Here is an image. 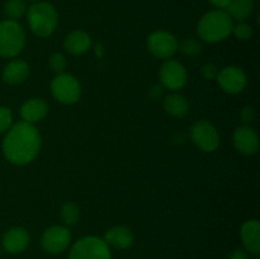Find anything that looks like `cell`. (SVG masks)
I'll use <instances>...</instances> for the list:
<instances>
[{"mask_svg":"<svg viewBox=\"0 0 260 259\" xmlns=\"http://www.w3.org/2000/svg\"><path fill=\"white\" fill-rule=\"evenodd\" d=\"M162 94V86L154 85L150 89V95L152 96V99H159Z\"/></svg>","mask_w":260,"mask_h":259,"instance_id":"obj_31","label":"cell"},{"mask_svg":"<svg viewBox=\"0 0 260 259\" xmlns=\"http://www.w3.org/2000/svg\"><path fill=\"white\" fill-rule=\"evenodd\" d=\"M254 116H255L254 109L250 108V107H245V108L241 111V118H243V121L245 122V123H249V122L253 121Z\"/></svg>","mask_w":260,"mask_h":259,"instance_id":"obj_28","label":"cell"},{"mask_svg":"<svg viewBox=\"0 0 260 259\" xmlns=\"http://www.w3.org/2000/svg\"><path fill=\"white\" fill-rule=\"evenodd\" d=\"M218 85L223 91L229 94L241 93L246 88L248 79L243 69L238 66H226L217 74Z\"/></svg>","mask_w":260,"mask_h":259,"instance_id":"obj_11","label":"cell"},{"mask_svg":"<svg viewBox=\"0 0 260 259\" xmlns=\"http://www.w3.org/2000/svg\"><path fill=\"white\" fill-rule=\"evenodd\" d=\"M254 9V0H231L226 12L231 19L244 22L251 15Z\"/></svg>","mask_w":260,"mask_h":259,"instance_id":"obj_20","label":"cell"},{"mask_svg":"<svg viewBox=\"0 0 260 259\" xmlns=\"http://www.w3.org/2000/svg\"><path fill=\"white\" fill-rule=\"evenodd\" d=\"M30 30L38 37H48L57 27V12L50 3H35L27 12Z\"/></svg>","mask_w":260,"mask_h":259,"instance_id":"obj_3","label":"cell"},{"mask_svg":"<svg viewBox=\"0 0 260 259\" xmlns=\"http://www.w3.org/2000/svg\"><path fill=\"white\" fill-rule=\"evenodd\" d=\"M233 32L234 35L236 36L238 40L246 41L249 40V38H251V36H253V28H251L249 24H246V23L240 22L239 24L234 25Z\"/></svg>","mask_w":260,"mask_h":259,"instance_id":"obj_26","label":"cell"},{"mask_svg":"<svg viewBox=\"0 0 260 259\" xmlns=\"http://www.w3.org/2000/svg\"><path fill=\"white\" fill-rule=\"evenodd\" d=\"M147 50L155 57L169 60L178 51V41L167 30H155L147 37Z\"/></svg>","mask_w":260,"mask_h":259,"instance_id":"obj_8","label":"cell"},{"mask_svg":"<svg viewBox=\"0 0 260 259\" xmlns=\"http://www.w3.org/2000/svg\"><path fill=\"white\" fill-rule=\"evenodd\" d=\"M71 243V233L66 226L55 225L46 229L41 236V245L50 254H60L68 249Z\"/></svg>","mask_w":260,"mask_h":259,"instance_id":"obj_9","label":"cell"},{"mask_svg":"<svg viewBox=\"0 0 260 259\" xmlns=\"http://www.w3.org/2000/svg\"><path fill=\"white\" fill-rule=\"evenodd\" d=\"M164 109L172 117L183 118L189 111V104L187 99L180 94H169L164 99Z\"/></svg>","mask_w":260,"mask_h":259,"instance_id":"obj_19","label":"cell"},{"mask_svg":"<svg viewBox=\"0 0 260 259\" xmlns=\"http://www.w3.org/2000/svg\"><path fill=\"white\" fill-rule=\"evenodd\" d=\"M25 45V33L17 20L5 19L0 22V56L15 57Z\"/></svg>","mask_w":260,"mask_h":259,"instance_id":"obj_4","label":"cell"},{"mask_svg":"<svg viewBox=\"0 0 260 259\" xmlns=\"http://www.w3.org/2000/svg\"><path fill=\"white\" fill-rule=\"evenodd\" d=\"M234 20L223 9L211 10L201 18L197 32L203 41L210 43L226 40L233 33Z\"/></svg>","mask_w":260,"mask_h":259,"instance_id":"obj_2","label":"cell"},{"mask_svg":"<svg viewBox=\"0 0 260 259\" xmlns=\"http://www.w3.org/2000/svg\"><path fill=\"white\" fill-rule=\"evenodd\" d=\"M61 218H62L63 223L68 226L75 225L80 218V208L76 203L74 202H65L61 207Z\"/></svg>","mask_w":260,"mask_h":259,"instance_id":"obj_21","label":"cell"},{"mask_svg":"<svg viewBox=\"0 0 260 259\" xmlns=\"http://www.w3.org/2000/svg\"><path fill=\"white\" fill-rule=\"evenodd\" d=\"M51 93L56 101L69 106L80 99L81 85L71 74H57L51 81Z\"/></svg>","mask_w":260,"mask_h":259,"instance_id":"obj_6","label":"cell"},{"mask_svg":"<svg viewBox=\"0 0 260 259\" xmlns=\"http://www.w3.org/2000/svg\"><path fill=\"white\" fill-rule=\"evenodd\" d=\"M63 47L74 56L83 55L91 47V38L86 32L80 29L73 30L63 40Z\"/></svg>","mask_w":260,"mask_h":259,"instance_id":"obj_16","label":"cell"},{"mask_svg":"<svg viewBox=\"0 0 260 259\" xmlns=\"http://www.w3.org/2000/svg\"><path fill=\"white\" fill-rule=\"evenodd\" d=\"M213 7L218 8V9H226L229 7V4L231 3V0H208Z\"/></svg>","mask_w":260,"mask_h":259,"instance_id":"obj_30","label":"cell"},{"mask_svg":"<svg viewBox=\"0 0 260 259\" xmlns=\"http://www.w3.org/2000/svg\"><path fill=\"white\" fill-rule=\"evenodd\" d=\"M201 73H202V76L206 79V80H212V79L217 78L218 69L215 63L207 62L202 66V69H201Z\"/></svg>","mask_w":260,"mask_h":259,"instance_id":"obj_27","label":"cell"},{"mask_svg":"<svg viewBox=\"0 0 260 259\" xmlns=\"http://www.w3.org/2000/svg\"><path fill=\"white\" fill-rule=\"evenodd\" d=\"M234 145L236 150L243 155H253L258 151L259 137L251 127H238L234 132Z\"/></svg>","mask_w":260,"mask_h":259,"instance_id":"obj_12","label":"cell"},{"mask_svg":"<svg viewBox=\"0 0 260 259\" xmlns=\"http://www.w3.org/2000/svg\"><path fill=\"white\" fill-rule=\"evenodd\" d=\"M29 75V65L23 60H13L3 70V80L9 85L23 83Z\"/></svg>","mask_w":260,"mask_h":259,"instance_id":"obj_18","label":"cell"},{"mask_svg":"<svg viewBox=\"0 0 260 259\" xmlns=\"http://www.w3.org/2000/svg\"><path fill=\"white\" fill-rule=\"evenodd\" d=\"M161 86L169 90H179L187 83V71L177 60H167L159 71Z\"/></svg>","mask_w":260,"mask_h":259,"instance_id":"obj_10","label":"cell"},{"mask_svg":"<svg viewBox=\"0 0 260 259\" xmlns=\"http://www.w3.org/2000/svg\"><path fill=\"white\" fill-rule=\"evenodd\" d=\"M241 241L248 253L258 255L260 253V223L258 220H249L243 223L240 230Z\"/></svg>","mask_w":260,"mask_h":259,"instance_id":"obj_14","label":"cell"},{"mask_svg":"<svg viewBox=\"0 0 260 259\" xmlns=\"http://www.w3.org/2000/svg\"><path fill=\"white\" fill-rule=\"evenodd\" d=\"M103 239L108 244L109 248L112 246L119 250H124V249H128L134 243V233L131 229L126 226H113L106 231Z\"/></svg>","mask_w":260,"mask_h":259,"instance_id":"obj_15","label":"cell"},{"mask_svg":"<svg viewBox=\"0 0 260 259\" xmlns=\"http://www.w3.org/2000/svg\"><path fill=\"white\" fill-rule=\"evenodd\" d=\"M254 259H259V258H258V256H255V258H254Z\"/></svg>","mask_w":260,"mask_h":259,"instance_id":"obj_34","label":"cell"},{"mask_svg":"<svg viewBox=\"0 0 260 259\" xmlns=\"http://www.w3.org/2000/svg\"><path fill=\"white\" fill-rule=\"evenodd\" d=\"M111 248L98 236H84L70 249L69 259H111Z\"/></svg>","mask_w":260,"mask_h":259,"instance_id":"obj_5","label":"cell"},{"mask_svg":"<svg viewBox=\"0 0 260 259\" xmlns=\"http://www.w3.org/2000/svg\"><path fill=\"white\" fill-rule=\"evenodd\" d=\"M190 139L202 151L213 152L220 145V135L208 121H198L190 128Z\"/></svg>","mask_w":260,"mask_h":259,"instance_id":"obj_7","label":"cell"},{"mask_svg":"<svg viewBox=\"0 0 260 259\" xmlns=\"http://www.w3.org/2000/svg\"><path fill=\"white\" fill-rule=\"evenodd\" d=\"M3 248L10 254H19L29 245V234L23 228H12L3 235Z\"/></svg>","mask_w":260,"mask_h":259,"instance_id":"obj_13","label":"cell"},{"mask_svg":"<svg viewBox=\"0 0 260 259\" xmlns=\"http://www.w3.org/2000/svg\"><path fill=\"white\" fill-rule=\"evenodd\" d=\"M30 2H37V0H30Z\"/></svg>","mask_w":260,"mask_h":259,"instance_id":"obj_33","label":"cell"},{"mask_svg":"<svg viewBox=\"0 0 260 259\" xmlns=\"http://www.w3.org/2000/svg\"><path fill=\"white\" fill-rule=\"evenodd\" d=\"M20 117L24 122L36 123L45 118L48 113V106L43 99L32 98L20 107Z\"/></svg>","mask_w":260,"mask_h":259,"instance_id":"obj_17","label":"cell"},{"mask_svg":"<svg viewBox=\"0 0 260 259\" xmlns=\"http://www.w3.org/2000/svg\"><path fill=\"white\" fill-rule=\"evenodd\" d=\"M25 3L23 0H8L4 4V13L9 19L17 20L25 14Z\"/></svg>","mask_w":260,"mask_h":259,"instance_id":"obj_22","label":"cell"},{"mask_svg":"<svg viewBox=\"0 0 260 259\" xmlns=\"http://www.w3.org/2000/svg\"><path fill=\"white\" fill-rule=\"evenodd\" d=\"M103 52H104L103 46H102L101 43H96V45H95V55L98 56V57H102V56H103Z\"/></svg>","mask_w":260,"mask_h":259,"instance_id":"obj_32","label":"cell"},{"mask_svg":"<svg viewBox=\"0 0 260 259\" xmlns=\"http://www.w3.org/2000/svg\"><path fill=\"white\" fill-rule=\"evenodd\" d=\"M13 113L8 107H0V134L7 132L12 127Z\"/></svg>","mask_w":260,"mask_h":259,"instance_id":"obj_25","label":"cell"},{"mask_svg":"<svg viewBox=\"0 0 260 259\" xmlns=\"http://www.w3.org/2000/svg\"><path fill=\"white\" fill-rule=\"evenodd\" d=\"M42 139L35 124L20 121L12 124L3 141L5 159L14 165L32 163L40 154Z\"/></svg>","mask_w":260,"mask_h":259,"instance_id":"obj_1","label":"cell"},{"mask_svg":"<svg viewBox=\"0 0 260 259\" xmlns=\"http://www.w3.org/2000/svg\"><path fill=\"white\" fill-rule=\"evenodd\" d=\"M229 259H249L248 251L244 250V249H236L230 254Z\"/></svg>","mask_w":260,"mask_h":259,"instance_id":"obj_29","label":"cell"},{"mask_svg":"<svg viewBox=\"0 0 260 259\" xmlns=\"http://www.w3.org/2000/svg\"><path fill=\"white\" fill-rule=\"evenodd\" d=\"M178 48L187 56H197L202 51V45L196 38H185L180 45H178Z\"/></svg>","mask_w":260,"mask_h":259,"instance_id":"obj_23","label":"cell"},{"mask_svg":"<svg viewBox=\"0 0 260 259\" xmlns=\"http://www.w3.org/2000/svg\"><path fill=\"white\" fill-rule=\"evenodd\" d=\"M66 65H68V62H66V57L62 55V53H58V52L52 53L50 60H48V66H50V69L53 71V73H56V75H57V74L65 73Z\"/></svg>","mask_w":260,"mask_h":259,"instance_id":"obj_24","label":"cell"}]
</instances>
